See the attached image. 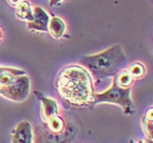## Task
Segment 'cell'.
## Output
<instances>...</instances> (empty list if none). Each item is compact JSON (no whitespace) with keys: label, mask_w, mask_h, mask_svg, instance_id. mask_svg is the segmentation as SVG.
<instances>
[{"label":"cell","mask_w":153,"mask_h":143,"mask_svg":"<svg viewBox=\"0 0 153 143\" xmlns=\"http://www.w3.org/2000/svg\"><path fill=\"white\" fill-rule=\"evenodd\" d=\"M57 90L61 97L76 106L92 102L93 84L88 69L81 66H70L59 74Z\"/></svg>","instance_id":"1"},{"label":"cell","mask_w":153,"mask_h":143,"mask_svg":"<svg viewBox=\"0 0 153 143\" xmlns=\"http://www.w3.org/2000/svg\"><path fill=\"white\" fill-rule=\"evenodd\" d=\"M126 61L120 45H115L100 54L85 56L81 59V64L96 79H106L116 76L121 70Z\"/></svg>","instance_id":"2"},{"label":"cell","mask_w":153,"mask_h":143,"mask_svg":"<svg viewBox=\"0 0 153 143\" xmlns=\"http://www.w3.org/2000/svg\"><path fill=\"white\" fill-rule=\"evenodd\" d=\"M130 86H121L117 83L116 76H113V84L103 93H93L92 103L94 105L101 103H112L123 107L126 114L134 113V103L131 101Z\"/></svg>","instance_id":"3"},{"label":"cell","mask_w":153,"mask_h":143,"mask_svg":"<svg viewBox=\"0 0 153 143\" xmlns=\"http://www.w3.org/2000/svg\"><path fill=\"white\" fill-rule=\"evenodd\" d=\"M30 93V79L26 74L16 76L13 82L0 95L14 102H23L27 99Z\"/></svg>","instance_id":"4"},{"label":"cell","mask_w":153,"mask_h":143,"mask_svg":"<svg viewBox=\"0 0 153 143\" xmlns=\"http://www.w3.org/2000/svg\"><path fill=\"white\" fill-rule=\"evenodd\" d=\"M48 23H49V16L46 11L39 7H35L33 11V19L31 21H27V27L30 30L48 32Z\"/></svg>","instance_id":"5"},{"label":"cell","mask_w":153,"mask_h":143,"mask_svg":"<svg viewBox=\"0 0 153 143\" xmlns=\"http://www.w3.org/2000/svg\"><path fill=\"white\" fill-rule=\"evenodd\" d=\"M33 141L32 127L30 122L22 121L18 124L12 137L13 143H31Z\"/></svg>","instance_id":"6"},{"label":"cell","mask_w":153,"mask_h":143,"mask_svg":"<svg viewBox=\"0 0 153 143\" xmlns=\"http://www.w3.org/2000/svg\"><path fill=\"white\" fill-rule=\"evenodd\" d=\"M22 74H26L25 71L0 66V94L13 82V80L16 76H22Z\"/></svg>","instance_id":"7"},{"label":"cell","mask_w":153,"mask_h":143,"mask_svg":"<svg viewBox=\"0 0 153 143\" xmlns=\"http://www.w3.org/2000/svg\"><path fill=\"white\" fill-rule=\"evenodd\" d=\"M36 95L39 97L42 105H43V117H44L45 121H47L49 118L54 117L58 114V105L55 99L41 96L38 92H36Z\"/></svg>","instance_id":"8"},{"label":"cell","mask_w":153,"mask_h":143,"mask_svg":"<svg viewBox=\"0 0 153 143\" xmlns=\"http://www.w3.org/2000/svg\"><path fill=\"white\" fill-rule=\"evenodd\" d=\"M65 30H66V25H65V22L60 18H57V16L51 18V20L48 23V31L51 35L56 38L61 37L64 35Z\"/></svg>","instance_id":"9"},{"label":"cell","mask_w":153,"mask_h":143,"mask_svg":"<svg viewBox=\"0 0 153 143\" xmlns=\"http://www.w3.org/2000/svg\"><path fill=\"white\" fill-rule=\"evenodd\" d=\"M16 16L20 19L26 20V21H31L33 19V10L32 7L27 1H20L16 4Z\"/></svg>","instance_id":"10"},{"label":"cell","mask_w":153,"mask_h":143,"mask_svg":"<svg viewBox=\"0 0 153 143\" xmlns=\"http://www.w3.org/2000/svg\"><path fill=\"white\" fill-rule=\"evenodd\" d=\"M142 127L146 136H147L150 141H152L153 136V113L152 108H149L146 113H144L143 117H142Z\"/></svg>","instance_id":"11"},{"label":"cell","mask_w":153,"mask_h":143,"mask_svg":"<svg viewBox=\"0 0 153 143\" xmlns=\"http://www.w3.org/2000/svg\"><path fill=\"white\" fill-rule=\"evenodd\" d=\"M47 124H48V128H49L51 132H54V133H59V132H61V131L64 130V128H65L64 120H62L58 115L49 118L47 120Z\"/></svg>","instance_id":"12"},{"label":"cell","mask_w":153,"mask_h":143,"mask_svg":"<svg viewBox=\"0 0 153 143\" xmlns=\"http://www.w3.org/2000/svg\"><path fill=\"white\" fill-rule=\"evenodd\" d=\"M116 80H117V83L119 85L127 87V86H130L134 78L131 76V74L128 70H120L116 74Z\"/></svg>","instance_id":"13"},{"label":"cell","mask_w":153,"mask_h":143,"mask_svg":"<svg viewBox=\"0 0 153 143\" xmlns=\"http://www.w3.org/2000/svg\"><path fill=\"white\" fill-rule=\"evenodd\" d=\"M128 71H129V73L131 74L132 78H141V76L144 74V72H146L143 64H138V62L132 64V66L129 68V70Z\"/></svg>","instance_id":"14"},{"label":"cell","mask_w":153,"mask_h":143,"mask_svg":"<svg viewBox=\"0 0 153 143\" xmlns=\"http://www.w3.org/2000/svg\"><path fill=\"white\" fill-rule=\"evenodd\" d=\"M20 1H22V0H8V2H9L11 6H14V7H16Z\"/></svg>","instance_id":"15"},{"label":"cell","mask_w":153,"mask_h":143,"mask_svg":"<svg viewBox=\"0 0 153 143\" xmlns=\"http://www.w3.org/2000/svg\"><path fill=\"white\" fill-rule=\"evenodd\" d=\"M62 0H49V4H51V7L53 6H56L57 3H59V2H61Z\"/></svg>","instance_id":"16"}]
</instances>
